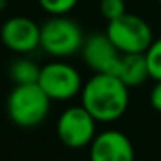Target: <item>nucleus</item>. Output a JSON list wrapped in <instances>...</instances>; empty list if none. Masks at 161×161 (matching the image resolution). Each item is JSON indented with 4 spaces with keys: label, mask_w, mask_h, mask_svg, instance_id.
I'll return each mask as SVG.
<instances>
[{
    "label": "nucleus",
    "mask_w": 161,
    "mask_h": 161,
    "mask_svg": "<svg viewBox=\"0 0 161 161\" xmlns=\"http://www.w3.org/2000/svg\"><path fill=\"white\" fill-rule=\"evenodd\" d=\"M81 106L95 121H114L128 108V87L111 73H95L81 87Z\"/></svg>",
    "instance_id": "obj_1"
},
{
    "label": "nucleus",
    "mask_w": 161,
    "mask_h": 161,
    "mask_svg": "<svg viewBox=\"0 0 161 161\" xmlns=\"http://www.w3.org/2000/svg\"><path fill=\"white\" fill-rule=\"evenodd\" d=\"M50 97L38 83L16 85L7 99V114L18 126L31 128L47 118Z\"/></svg>",
    "instance_id": "obj_2"
},
{
    "label": "nucleus",
    "mask_w": 161,
    "mask_h": 161,
    "mask_svg": "<svg viewBox=\"0 0 161 161\" xmlns=\"http://www.w3.org/2000/svg\"><path fill=\"white\" fill-rule=\"evenodd\" d=\"M106 35L121 54H146L153 43V30L135 14H121L108 21Z\"/></svg>",
    "instance_id": "obj_3"
},
{
    "label": "nucleus",
    "mask_w": 161,
    "mask_h": 161,
    "mask_svg": "<svg viewBox=\"0 0 161 161\" xmlns=\"http://www.w3.org/2000/svg\"><path fill=\"white\" fill-rule=\"evenodd\" d=\"M81 28L64 16H54L40 26V47L54 57H69L81 50L83 45Z\"/></svg>",
    "instance_id": "obj_4"
},
{
    "label": "nucleus",
    "mask_w": 161,
    "mask_h": 161,
    "mask_svg": "<svg viewBox=\"0 0 161 161\" xmlns=\"http://www.w3.org/2000/svg\"><path fill=\"white\" fill-rule=\"evenodd\" d=\"M38 85L50 101H69L81 92L80 73L68 63H50L40 69Z\"/></svg>",
    "instance_id": "obj_5"
},
{
    "label": "nucleus",
    "mask_w": 161,
    "mask_h": 161,
    "mask_svg": "<svg viewBox=\"0 0 161 161\" xmlns=\"http://www.w3.org/2000/svg\"><path fill=\"white\" fill-rule=\"evenodd\" d=\"M57 137L71 149L88 146L95 137V118L83 106L68 108L57 119Z\"/></svg>",
    "instance_id": "obj_6"
},
{
    "label": "nucleus",
    "mask_w": 161,
    "mask_h": 161,
    "mask_svg": "<svg viewBox=\"0 0 161 161\" xmlns=\"http://www.w3.org/2000/svg\"><path fill=\"white\" fill-rule=\"evenodd\" d=\"M83 61L95 73H111L116 75L121 52L114 47L106 33H95L83 40L81 45Z\"/></svg>",
    "instance_id": "obj_7"
},
{
    "label": "nucleus",
    "mask_w": 161,
    "mask_h": 161,
    "mask_svg": "<svg viewBox=\"0 0 161 161\" xmlns=\"http://www.w3.org/2000/svg\"><path fill=\"white\" fill-rule=\"evenodd\" d=\"M0 38L9 50L28 54L40 45V26L26 16H14L2 25Z\"/></svg>",
    "instance_id": "obj_8"
},
{
    "label": "nucleus",
    "mask_w": 161,
    "mask_h": 161,
    "mask_svg": "<svg viewBox=\"0 0 161 161\" xmlns=\"http://www.w3.org/2000/svg\"><path fill=\"white\" fill-rule=\"evenodd\" d=\"M90 161H135V151L123 132L106 130L90 142Z\"/></svg>",
    "instance_id": "obj_9"
},
{
    "label": "nucleus",
    "mask_w": 161,
    "mask_h": 161,
    "mask_svg": "<svg viewBox=\"0 0 161 161\" xmlns=\"http://www.w3.org/2000/svg\"><path fill=\"white\" fill-rule=\"evenodd\" d=\"M116 76L126 85V87H139L149 76L146 54H121Z\"/></svg>",
    "instance_id": "obj_10"
},
{
    "label": "nucleus",
    "mask_w": 161,
    "mask_h": 161,
    "mask_svg": "<svg viewBox=\"0 0 161 161\" xmlns=\"http://www.w3.org/2000/svg\"><path fill=\"white\" fill-rule=\"evenodd\" d=\"M40 69L33 61L30 59H18L11 66V78L16 85H30V83H38Z\"/></svg>",
    "instance_id": "obj_11"
},
{
    "label": "nucleus",
    "mask_w": 161,
    "mask_h": 161,
    "mask_svg": "<svg viewBox=\"0 0 161 161\" xmlns=\"http://www.w3.org/2000/svg\"><path fill=\"white\" fill-rule=\"evenodd\" d=\"M147 68H149V76L156 81H161V38L153 40L151 47L146 50Z\"/></svg>",
    "instance_id": "obj_12"
},
{
    "label": "nucleus",
    "mask_w": 161,
    "mask_h": 161,
    "mask_svg": "<svg viewBox=\"0 0 161 161\" xmlns=\"http://www.w3.org/2000/svg\"><path fill=\"white\" fill-rule=\"evenodd\" d=\"M38 4L45 12L52 16H64L69 11H73L78 0H38Z\"/></svg>",
    "instance_id": "obj_13"
},
{
    "label": "nucleus",
    "mask_w": 161,
    "mask_h": 161,
    "mask_svg": "<svg viewBox=\"0 0 161 161\" xmlns=\"http://www.w3.org/2000/svg\"><path fill=\"white\" fill-rule=\"evenodd\" d=\"M99 9H101V14L104 16L108 21L119 18L121 14H125V12H126L125 0H101Z\"/></svg>",
    "instance_id": "obj_14"
},
{
    "label": "nucleus",
    "mask_w": 161,
    "mask_h": 161,
    "mask_svg": "<svg viewBox=\"0 0 161 161\" xmlns=\"http://www.w3.org/2000/svg\"><path fill=\"white\" fill-rule=\"evenodd\" d=\"M151 106L161 113V81H156V85L151 90Z\"/></svg>",
    "instance_id": "obj_15"
},
{
    "label": "nucleus",
    "mask_w": 161,
    "mask_h": 161,
    "mask_svg": "<svg viewBox=\"0 0 161 161\" xmlns=\"http://www.w3.org/2000/svg\"><path fill=\"white\" fill-rule=\"evenodd\" d=\"M2 2H4V0H0V4H2Z\"/></svg>",
    "instance_id": "obj_16"
},
{
    "label": "nucleus",
    "mask_w": 161,
    "mask_h": 161,
    "mask_svg": "<svg viewBox=\"0 0 161 161\" xmlns=\"http://www.w3.org/2000/svg\"><path fill=\"white\" fill-rule=\"evenodd\" d=\"M159 2H161V0H159Z\"/></svg>",
    "instance_id": "obj_17"
}]
</instances>
